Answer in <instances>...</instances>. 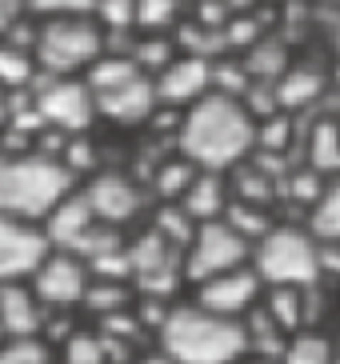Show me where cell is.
<instances>
[{"label":"cell","instance_id":"1","mask_svg":"<svg viewBox=\"0 0 340 364\" xmlns=\"http://www.w3.org/2000/svg\"><path fill=\"white\" fill-rule=\"evenodd\" d=\"M172 149L184 161H192L201 172H228L253 156L256 149V120L245 112V105L221 92H208L204 100L181 117V129Z\"/></svg>","mask_w":340,"mask_h":364},{"label":"cell","instance_id":"2","mask_svg":"<svg viewBox=\"0 0 340 364\" xmlns=\"http://www.w3.org/2000/svg\"><path fill=\"white\" fill-rule=\"evenodd\" d=\"M156 348L172 364H240L248 356V336L245 321H228L196 300H181L156 332Z\"/></svg>","mask_w":340,"mask_h":364},{"label":"cell","instance_id":"3","mask_svg":"<svg viewBox=\"0 0 340 364\" xmlns=\"http://www.w3.org/2000/svg\"><path fill=\"white\" fill-rule=\"evenodd\" d=\"M73 188L80 184L60 161H48L41 152H0V216L44 225V216Z\"/></svg>","mask_w":340,"mask_h":364},{"label":"cell","instance_id":"4","mask_svg":"<svg viewBox=\"0 0 340 364\" xmlns=\"http://www.w3.org/2000/svg\"><path fill=\"white\" fill-rule=\"evenodd\" d=\"M253 272L260 277L265 289H317L324 280V264H320V245L309 228L300 225H277L268 228L253 245Z\"/></svg>","mask_w":340,"mask_h":364},{"label":"cell","instance_id":"5","mask_svg":"<svg viewBox=\"0 0 340 364\" xmlns=\"http://www.w3.org/2000/svg\"><path fill=\"white\" fill-rule=\"evenodd\" d=\"M36 68L41 76H85L105 56V33L92 16L36 21Z\"/></svg>","mask_w":340,"mask_h":364},{"label":"cell","instance_id":"6","mask_svg":"<svg viewBox=\"0 0 340 364\" xmlns=\"http://www.w3.org/2000/svg\"><path fill=\"white\" fill-rule=\"evenodd\" d=\"M32 105L41 112L44 129L80 136L96 124V100L85 76H41L32 85Z\"/></svg>","mask_w":340,"mask_h":364},{"label":"cell","instance_id":"7","mask_svg":"<svg viewBox=\"0 0 340 364\" xmlns=\"http://www.w3.org/2000/svg\"><path fill=\"white\" fill-rule=\"evenodd\" d=\"M253 260V245L245 236H236L224 220L213 225H196L192 245L184 248V284H201V280H213L221 272H233V268H245Z\"/></svg>","mask_w":340,"mask_h":364},{"label":"cell","instance_id":"8","mask_svg":"<svg viewBox=\"0 0 340 364\" xmlns=\"http://www.w3.org/2000/svg\"><path fill=\"white\" fill-rule=\"evenodd\" d=\"M80 193H85L92 216L108 228H128L132 220L144 216V208H149V188H144L137 176L117 172V168H100L96 176H88V181L80 184Z\"/></svg>","mask_w":340,"mask_h":364},{"label":"cell","instance_id":"9","mask_svg":"<svg viewBox=\"0 0 340 364\" xmlns=\"http://www.w3.org/2000/svg\"><path fill=\"white\" fill-rule=\"evenodd\" d=\"M88 284H92L88 264L76 252H64V248H53L41 260V268L28 277V289L36 292V300L48 312H76L88 292Z\"/></svg>","mask_w":340,"mask_h":364},{"label":"cell","instance_id":"10","mask_svg":"<svg viewBox=\"0 0 340 364\" xmlns=\"http://www.w3.org/2000/svg\"><path fill=\"white\" fill-rule=\"evenodd\" d=\"M48 252H53V245H48L41 225L16 220V216H0V284L28 280Z\"/></svg>","mask_w":340,"mask_h":364},{"label":"cell","instance_id":"11","mask_svg":"<svg viewBox=\"0 0 340 364\" xmlns=\"http://www.w3.org/2000/svg\"><path fill=\"white\" fill-rule=\"evenodd\" d=\"M192 300L201 304V309L216 312V316H228V321H245L248 312L260 304L265 296V284L260 277L253 272V264L245 268H233V272H221L213 280H201V284H192Z\"/></svg>","mask_w":340,"mask_h":364},{"label":"cell","instance_id":"12","mask_svg":"<svg viewBox=\"0 0 340 364\" xmlns=\"http://www.w3.org/2000/svg\"><path fill=\"white\" fill-rule=\"evenodd\" d=\"M152 88H156V108L188 112L196 100H204L213 92V60L181 53L169 68H160V73L152 76Z\"/></svg>","mask_w":340,"mask_h":364},{"label":"cell","instance_id":"13","mask_svg":"<svg viewBox=\"0 0 340 364\" xmlns=\"http://www.w3.org/2000/svg\"><path fill=\"white\" fill-rule=\"evenodd\" d=\"M92 100H96V120H108V124H117V129L149 124L152 112H156L152 76H132L124 85L100 88V92H92Z\"/></svg>","mask_w":340,"mask_h":364},{"label":"cell","instance_id":"14","mask_svg":"<svg viewBox=\"0 0 340 364\" xmlns=\"http://www.w3.org/2000/svg\"><path fill=\"white\" fill-rule=\"evenodd\" d=\"M329 88H332V68L317 65V60H292L288 73L272 85V92H277L280 112L304 120L320 108V100H324Z\"/></svg>","mask_w":340,"mask_h":364},{"label":"cell","instance_id":"15","mask_svg":"<svg viewBox=\"0 0 340 364\" xmlns=\"http://www.w3.org/2000/svg\"><path fill=\"white\" fill-rule=\"evenodd\" d=\"M44 236H48V245L53 248H64V252H80V248L88 245V236L100 228V220L92 216V208H88L85 193L80 188H73V193L64 196L60 204H56L53 213L44 216Z\"/></svg>","mask_w":340,"mask_h":364},{"label":"cell","instance_id":"16","mask_svg":"<svg viewBox=\"0 0 340 364\" xmlns=\"http://www.w3.org/2000/svg\"><path fill=\"white\" fill-rule=\"evenodd\" d=\"M44 316H48V309L36 300L28 280L0 284V332H4V341H32V336H41Z\"/></svg>","mask_w":340,"mask_h":364},{"label":"cell","instance_id":"17","mask_svg":"<svg viewBox=\"0 0 340 364\" xmlns=\"http://www.w3.org/2000/svg\"><path fill=\"white\" fill-rule=\"evenodd\" d=\"M300 164L324 181L340 176V117H304L300 132Z\"/></svg>","mask_w":340,"mask_h":364},{"label":"cell","instance_id":"18","mask_svg":"<svg viewBox=\"0 0 340 364\" xmlns=\"http://www.w3.org/2000/svg\"><path fill=\"white\" fill-rule=\"evenodd\" d=\"M176 204L192 216V225H213V220L224 216V208L233 204L228 176H224V172H196L192 184H188V193H184Z\"/></svg>","mask_w":340,"mask_h":364},{"label":"cell","instance_id":"19","mask_svg":"<svg viewBox=\"0 0 340 364\" xmlns=\"http://www.w3.org/2000/svg\"><path fill=\"white\" fill-rule=\"evenodd\" d=\"M196 172H201L196 164L184 161L181 152L172 149L169 156H160V161L149 168V176H144L149 200H156V204H176L184 193H188V184H192V176H196Z\"/></svg>","mask_w":340,"mask_h":364},{"label":"cell","instance_id":"20","mask_svg":"<svg viewBox=\"0 0 340 364\" xmlns=\"http://www.w3.org/2000/svg\"><path fill=\"white\" fill-rule=\"evenodd\" d=\"M260 309L268 312V321L277 324L285 336H297L312 324L309 312V289H265Z\"/></svg>","mask_w":340,"mask_h":364},{"label":"cell","instance_id":"21","mask_svg":"<svg viewBox=\"0 0 340 364\" xmlns=\"http://www.w3.org/2000/svg\"><path fill=\"white\" fill-rule=\"evenodd\" d=\"M240 60H245V68H248V76H253V80L277 85L297 56H292V44H285L277 33H268V36H260V41H256L253 48L240 56Z\"/></svg>","mask_w":340,"mask_h":364},{"label":"cell","instance_id":"22","mask_svg":"<svg viewBox=\"0 0 340 364\" xmlns=\"http://www.w3.org/2000/svg\"><path fill=\"white\" fill-rule=\"evenodd\" d=\"M132 300H137V289H132V280H105V277H92L88 284L85 300H80V309L96 321H105L112 312H124L132 309Z\"/></svg>","mask_w":340,"mask_h":364},{"label":"cell","instance_id":"23","mask_svg":"<svg viewBox=\"0 0 340 364\" xmlns=\"http://www.w3.org/2000/svg\"><path fill=\"white\" fill-rule=\"evenodd\" d=\"M304 228L317 236L320 248L340 245V176L324 184V193L317 196V204H312L309 216H304Z\"/></svg>","mask_w":340,"mask_h":364},{"label":"cell","instance_id":"24","mask_svg":"<svg viewBox=\"0 0 340 364\" xmlns=\"http://www.w3.org/2000/svg\"><path fill=\"white\" fill-rule=\"evenodd\" d=\"M184 16H188L184 0H137V33L140 36H172Z\"/></svg>","mask_w":340,"mask_h":364},{"label":"cell","instance_id":"25","mask_svg":"<svg viewBox=\"0 0 340 364\" xmlns=\"http://www.w3.org/2000/svg\"><path fill=\"white\" fill-rule=\"evenodd\" d=\"M336 356H340V348L332 336H324L317 328H304L297 336H288L280 364H336Z\"/></svg>","mask_w":340,"mask_h":364},{"label":"cell","instance_id":"26","mask_svg":"<svg viewBox=\"0 0 340 364\" xmlns=\"http://www.w3.org/2000/svg\"><path fill=\"white\" fill-rule=\"evenodd\" d=\"M221 220H224L228 228H233L236 236H245L248 245H256L260 236H268V228L277 225L272 208H260V204H245V200H233L228 208H224Z\"/></svg>","mask_w":340,"mask_h":364},{"label":"cell","instance_id":"27","mask_svg":"<svg viewBox=\"0 0 340 364\" xmlns=\"http://www.w3.org/2000/svg\"><path fill=\"white\" fill-rule=\"evenodd\" d=\"M56 364H112V356H108V344L96 328H76L56 348Z\"/></svg>","mask_w":340,"mask_h":364},{"label":"cell","instance_id":"28","mask_svg":"<svg viewBox=\"0 0 340 364\" xmlns=\"http://www.w3.org/2000/svg\"><path fill=\"white\" fill-rule=\"evenodd\" d=\"M149 228L164 240V245L176 248V252H184V248L192 245V236H196V225H192V216L184 213L181 204H156Z\"/></svg>","mask_w":340,"mask_h":364},{"label":"cell","instance_id":"29","mask_svg":"<svg viewBox=\"0 0 340 364\" xmlns=\"http://www.w3.org/2000/svg\"><path fill=\"white\" fill-rule=\"evenodd\" d=\"M36 80H41L36 56L0 41V88H9V92H21V88H32Z\"/></svg>","mask_w":340,"mask_h":364},{"label":"cell","instance_id":"30","mask_svg":"<svg viewBox=\"0 0 340 364\" xmlns=\"http://www.w3.org/2000/svg\"><path fill=\"white\" fill-rule=\"evenodd\" d=\"M176 56H181V48H176L172 36H140L137 33V44H132V65H137L144 76H156L160 68H169Z\"/></svg>","mask_w":340,"mask_h":364},{"label":"cell","instance_id":"31","mask_svg":"<svg viewBox=\"0 0 340 364\" xmlns=\"http://www.w3.org/2000/svg\"><path fill=\"white\" fill-rule=\"evenodd\" d=\"M248 85H253V76H248L240 56H221V60H213V92L240 100L248 92Z\"/></svg>","mask_w":340,"mask_h":364},{"label":"cell","instance_id":"32","mask_svg":"<svg viewBox=\"0 0 340 364\" xmlns=\"http://www.w3.org/2000/svg\"><path fill=\"white\" fill-rule=\"evenodd\" d=\"M92 21L100 33H137V0H96Z\"/></svg>","mask_w":340,"mask_h":364},{"label":"cell","instance_id":"33","mask_svg":"<svg viewBox=\"0 0 340 364\" xmlns=\"http://www.w3.org/2000/svg\"><path fill=\"white\" fill-rule=\"evenodd\" d=\"M0 364H56V353L41 336H32V341H4L0 344Z\"/></svg>","mask_w":340,"mask_h":364},{"label":"cell","instance_id":"34","mask_svg":"<svg viewBox=\"0 0 340 364\" xmlns=\"http://www.w3.org/2000/svg\"><path fill=\"white\" fill-rule=\"evenodd\" d=\"M32 21H56V16H92L96 0H24Z\"/></svg>","mask_w":340,"mask_h":364},{"label":"cell","instance_id":"35","mask_svg":"<svg viewBox=\"0 0 340 364\" xmlns=\"http://www.w3.org/2000/svg\"><path fill=\"white\" fill-rule=\"evenodd\" d=\"M28 16V9H24V0H0V36L9 33V28H16V24Z\"/></svg>","mask_w":340,"mask_h":364},{"label":"cell","instance_id":"36","mask_svg":"<svg viewBox=\"0 0 340 364\" xmlns=\"http://www.w3.org/2000/svg\"><path fill=\"white\" fill-rule=\"evenodd\" d=\"M320 264H324V277L340 280V245H329V248H320Z\"/></svg>","mask_w":340,"mask_h":364},{"label":"cell","instance_id":"37","mask_svg":"<svg viewBox=\"0 0 340 364\" xmlns=\"http://www.w3.org/2000/svg\"><path fill=\"white\" fill-rule=\"evenodd\" d=\"M128 364H172V360H169L164 353H160V348H144V353H137Z\"/></svg>","mask_w":340,"mask_h":364},{"label":"cell","instance_id":"38","mask_svg":"<svg viewBox=\"0 0 340 364\" xmlns=\"http://www.w3.org/2000/svg\"><path fill=\"white\" fill-rule=\"evenodd\" d=\"M9 124V88H0V129Z\"/></svg>","mask_w":340,"mask_h":364},{"label":"cell","instance_id":"39","mask_svg":"<svg viewBox=\"0 0 340 364\" xmlns=\"http://www.w3.org/2000/svg\"><path fill=\"white\" fill-rule=\"evenodd\" d=\"M240 364H280V360H265V356H245Z\"/></svg>","mask_w":340,"mask_h":364},{"label":"cell","instance_id":"40","mask_svg":"<svg viewBox=\"0 0 340 364\" xmlns=\"http://www.w3.org/2000/svg\"><path fill=\"white\" fill-rule=\"evenodd\" d=\"M317 9H340V0H312Z\"/></svg>","mask_w":340,"mask_h":364}]
</instances>
